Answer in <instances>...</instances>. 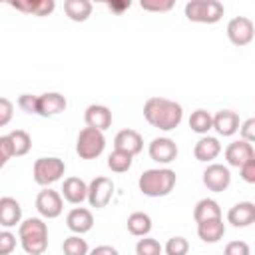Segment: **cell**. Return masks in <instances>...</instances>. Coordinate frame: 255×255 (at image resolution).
I'll return each instance as SVG.
<instances>
[{"instance_id":"16","label":"cell","mask_w":255,"mask_h":255,"mask_svg":"<svg viewBox=\"0 0 255 255\" xmlns=\"http://www.w3.org/2000/svg\"><path fill=\"white\" fill-rule=\"evenodd\" d=\"M114 149L126 151L129 155H137L143 149V137L135 129H129V128L128 129H122L114 137Z\"/></svg>"},{"instance_id":"4","label":"cell","mask_w":255,"mask_h":255,"mask_svg":"<svg viewBox=\"0 0 255 255\" xmlns=\"http://www.w3.org/2000/svg\"><path fill=\"white\" fill-rule=\"evenodd\" d=\"M185 18L197 24H215L223 18L225 6L219 0H189L183 8Z\"/></svg>"},{"instance_id":"26","label":"cell","mask_w":255,"mask_h":255,"mask_svg":"<svg viewBox=\"0 0 255 255\" xmlns=\"http://www.w3.org/2000/svg\"><path fill=\"white\" fill-rule=\"evenodd\" d=\"M128 231L133 235V237H147L149 231H151V217L143 211H133L129 217H128Z\"/></svg>"},{"instance_id":"40","label":"cell","mask_w":255,"mask_h":255,"mask_svg":"<svg viewBox=\"0 0 255 255\" xmlns=\"http://www.w3.org/2000/svg\"><path fill=\"white\" fill-rule=\"evenodd\" d=\"M239 171H241V179H243L245 183H255V159L243 163V165L239 167Z\"/></svg>"},{"instance_id":"23","label":"cell","mask_w":255,"mask_h":255,"mask_svg":"<svg viewBox=\"0 0 255 255\" xmlns=\"http://www.w3.org/2000/svg\"><path fill=\"white\" fill-rule=\"evenodd\" d=\"M10 6L18 12H24V14L48 16L54 12L56 2L54 0H26V2H10Z\"/></svg>"},{"instance_id":"14","label":"cell","mask_w":255,"mask_h":255,"mask_svg":"<svg viewBox=\"0 0 255 255\" xmlns=\"http://www.w3.org/2000/svg\"><path fill=\"white\" fill-rule=\"evenodd\" d=\"M251 159H255L253 143H247L243 139H237V141H231L225 147V161L231 167H241L243 163H247Z\"/></svg>"},{"instance_id":"15","label":"cell","mask_w":255,"mask_h":255,"mask_svg":"<svg viewBox=\"0 0 255 255\" xmlns=\"http://www.w3.org/2000/svg\"><path fill=\"white\" fill-rule=\"evenodd\" d=\"M211 118H213L211 129H215L219 135L231 137L233 133L239 131L241 122H239V114H237V112H233V110H219V112H217L215 116H211Z\"/></svg>"},{"instance_id":"34","label":"cell","mask_w":255,"mask_h":255,"mask_svg":"<svg viewBox=\"0 0 255 255\" xmlns=\"http://www.w3.org/2000/svg\"><path fill=\"white\" fill-rule=\"evenodd\" d=\"M16 249V235L10 229L0 231V255H10Z\"/></svg>"},{"instance_id":"5","label":"cell","mask_w":255,"mask_h":255,"mask_svg":"<svg viewBox=\"0 0 255 255\" xmlns=\"http://www.w3.org/2000/svg\"><path fill=\"white\" fill-rule=\"evenodd\" d=\"M106 149V137L104 131H98L94 128H84L78 133L76 139V153L82 159H96Z\"/></svg>"},{"instance_id":"3","label":"cell","mask_w":255,"mask_h":255,"mask_svg":"<svg viewBox=\"0 0 255 255\" xmlns=\"http://www.w3.org/2000/svg\"><path fill=\"white\" fill-rule=\"evenodd\" d=\"M175 181H177V175H175L173 169H169V167H153V169H145L139 175L137 187L147 197H165L175 187Z\"/></svg>"},{"instance_id":"18","label":"cell","mask_w":255,"mask_h":255,"mask_svg":"<svg viewBox=\"0 0 255 255\" xmlns=\"http://www.w3.org/2000/svg\"><path fill=\"white\" fill-rule=\"evenodd\" d=\"M227 221L233 227H249L255 221V203L253 201H239L227 211Z\"/></svg>"},{"instance_id":"2","label":"cell","mask_w":255,"mask_h":255,"mask_svg":"<svg viewBox=\"0 0 255 255\" xmlns=\"http://www.w3.org/2000/svg\"><path fill=\"white\" fill-rule=\"evenodd\" d=\"M18 239L28 255H42L48 249V225L42 217H28L18 225Z\"/></svg>"},{"instance_id":"12","label":"cell","mask_w":255,"mask_h":255,"mask_svg":"<svg viewBox=\"0 0 255 255\" xmlns=\"http://www.w3.org/2000/svg\"><path fill=\"white\" fill-rule=\"evenodd\" d=\"M68 102L60 92H46L36 98V114L42 118H52V116L62 114Z\"/></svg>"},{"instance_id":"33","label":"cell","mask_w":255,"mask_h":255,"mask_svg":"<svg viewBox=\"0 0 255 255\" xmlns=\"http://www.w3.org/2000/svg\"><path fill=\"white\" fill-rule=\"evenodd\" d=\"M173 0H141L139 6L147 12H169L173 8Z\"/></svg>"},{"instance_id":"10","label":"cell","mask_w":255,"mask_h":255,"mask_svg":"<svg viewBox=\"0 0 255 255\" xmlns=\"http://www.w3.org/2000/svg\"><path fill=\"white\" fill-rule=\"evenodd\" d=\"M203 185L209 189V191H215V193H221L229 187L231 183V171L227 165L223 163H209L203 171Z\"/></svg>"},{"instance_id":"7","label":"cell","mask_w":255,"mask_h":255,"mask_svg":"<svg viewBox=\"0 0 255 255\" xmlns=\"http://www.w3.org/2000/svg\"><path fill=\"white\" fill-rule=\"evenodd\" d=\"M112 195H114V181L110 177L98 175L88 183V197L86 199L92 207H96V209L106 207L112 201Z\"/></svg>"},{"instance_id":"6","label":"cell","mask_w":255,"mask_h":255,"mask_svg":"<svg viewBox=\"0 0 255 255\" xmlns=\"http://www.w3.org/2000/svg\"><path fill=\"white\" fill-rule=\"evenodd\" d=\"M64 171H66V163L60 157H38L34 161V167H32L34 181L38 185H44V187L62 179Z\"/></svg>"},{"instance_id":"37","label":"cell","mask_w":255,"mask_h":255,"mask_svg":"<svg viewBox=\"0 0 255 255\" xmlns=\"http://www.w3.org/2000/svg\"><path fill=\"white\" fill-rule=\"evenodd\" d=\"M239 133H241V139H243V141L253 143V141H255V118L245 120V122L239 126Z\"/></svg>"},{"instance_id":"24","label":"cell","mask_w":255,"mask_h":255,"mask_svg":"<svg viewBox=\"0 0 255 255\" xmlns=\"http://www.w3.org/2000/svg\"><path fill=\"white\" fill-rule=\"evenodd\" d=\"M221 217V207L215 199L211 197H203L195 203L193 207V219L195 223H201V221H209V219H219Z\"/></svg>"},{"instance_id":"38","label":"cell","mask_w":255,"mask_h":255,"mask_svg":"<svg viewBox=\"0 0 255 255\" xmlns=\"http://www.w3.org/2000/svg\"><path fill=\"white\" fill-rule=\"evenodd\" d=\"M10 157H14L10 139H8V135H0V167H4Z\"/></svg>"},{"instance_id":"25","label":"cell","mask_w":255,"mask_h":255,"mask_svg":"<svg viewBox=\"0 0 255 255\" xmlns=\"http://www.w3.org/2000/svg\"><path fill=\"white\" fill-rule=\"evenodd\" d=\"M92 8L94 6L90 0H66L64 2V12L74 22H86L92 16Z\"/></svg>"},{"instance_id":"41","label":"cell","mask_w":255,"mask_h":255,"mask_svg":"<svg viewBox=\"0 0 255 255\" xmlns=\"http://www.w3.org/2000/svg\"><path fill=\"white\" fill-rule=\"evenodd\" d=\"M88 255H120V253H118V249L112 247V245H98V247H94Z\"/></svg>"},{"instance_id":"36","label":"cell","mask_w":255,"mask_h":255,"mask_svg":"<svg viewBox=\"0 0 255 255\" xmlns=\"http://www.w3.org/2000/svg\"><path fill=\"white\" fill-rule=\"evenodd\" d=\"M14 116V104L8 98H0V128L8 126Z\"/></svg>"},{"instance_id":"29","label":"cell","mask_w":255,"mask_h":255,"mask_svg":"<svg viewBox=\"0 0 255 255\" xmlns=\"http://www.w3.org/2000/svg\"><path fill=\"white\" fill-rule=\"evenodd\" d=\"M131 161H133V155L126 153V151H120V149H114L110 155H108V167L114 171V173H124L131 167Z\"/></svg>"},{"instance_id":"30","label":"cell","mask_w":255,"mask_h":255,"mask_svg":"<svg viewBox=\"0 0 255 255\" xmlns=\"http://www.w3.org/2000/svg\"><path fill=\"white\" fill-rule=\"evenodd\" d=\"M62 251H64V255H88L90 247H88L86 239H82V235H70L64 239Z\"/></svg>"},{"instance_id":"1","label":"cell","mask_w":255,"mask_h":255,"mask_svg":"<svg viewBox=\"0 0 255 255\" xmlns=\"http://www.w3.org/2000/svg\"><path fill=\"white\" fill-rule=\"evenodd\" d=\"M143 118L149 126H153L161 131H171L181 124L183 108H181V104H177L173 100L151 96L143 104Z\"/></svg>"},{"instance_id":"42","label":"cell","mask_w":255,"mask_h":255,"mask_svg":"<svg viewBox=\"0 0 255 255\" xmlns=\"http://www.w3.org/2000/svg\"><path fill=\"white\" fill-rule=\"evenodd\" d=\"M110 10H124V8H129V2H122V4H108Z\"/></svg>"},{"instance_id":"20","label":"cell","mask_w":255,"mask_h":255,"mask_svg":"<svg viewBox=\"0 0 255 255\" xmlns=\"http://www.w3.org/2000/svg\"><path fill=\"white\" fill-rule=\"evenodd\" d=\"M219 153H221V143H219V139L213 137V135H201V137L197 139V143L193 145V155H195V159H197V161H203V163L213 161Z\"/></svg>"},{"instance_id":"9","label":"cell","mask_w":255,"mask_h":255,"mask_svg":"<svg viewBox=\"0 0 255 255\" xmlns=\"http://www.w3.org/2000/svg\"><path fill=\"white\" fill-rule=\"evenodd\" d=\"M147 153H149V157H151L155 163L167 165V163L175 161L179 149H177V143H175L171 137H165V135H163V137H153V139L149 141Z\"/></svg>"},{"instance_id":"19","label":"cell","mask_w":255,"mask_h":255,"mask_svg":"<svg viewBox=\"0 0 255 255\" xmlns=\"http://www.w3.org/2000/svg\"><path fill=\"white\" fill-rule=\"evenodd\" d=\"M20 221H22V207H20V203L14 197H10V195L0 197V225L10 229V227L20 225Z\"/></svg>"},{"instance_id":"39","label":"cell","mask_w":255,"mask_h":255,"mask_svg":"<svg viewBox=\"0 0 255 255\" xmlns=\"http://www.w3.org/2000/svg\"><path fill=\"white\" fill-rule=\"evenodd\" d=\"M36 98H38V96L22 94V96L18 98V108L24 110L26 114H36Z\"/></svg>"},{"instance_id":"32","label":"cell","mask_w":255,"mask_h":255,"mask_svg":"<svg viewBox=\"0 0 255 255\" xmlns=\"http://www.w3.org/2000/svg\"><path fill=\"white\" fill-rule=\"evenodd\" d=\"M165 255H187L189 253V243L185 237L181 235H175V237H169L165 247H163Z\"/></svg>"},{"instance_id":"21","label":"cell","mask_w":255,"mask_h":255,"mask_svg":"<svg viewBox=\"0 0 255 255\" xmlns=\"http://www.w3.org/2000/svg\"><path fill=\"white\" fill-rule=\"evenodd\" d=\"M62 197L68 203L80 205L88 197V183L82 177H66L62 185Z\"/></svg>"},{"instance_id":"31","label":"cell","mask_w":255,"mask_h":255,"mask_svg":"<svg viewBox=\"0 0 255 255\" xmlns=\"http://www.w3.org/2000/svg\"><path fill=\"white\" fill-rule=\"evenodd\" d=\"M163 247L153 237H141L135 243V255H161Z\"/></svg>"},{"instance_id":"28","label":"cell","mask_w":255,"mask_h":255,"mask_svg":"<svg viewBox=\"0 0 255 255\" xmlns=\"http://www.w3.org/2000/svg\"><path fill=\"white\" fill-rule=\"evenodd\" d=\"M211 126H213V118H211V114L207 110H195V112H191V116H189V128H191V131L201 133V135H207V131L211 129Z\"/></svg>"},{"instance_id":"27","label":"cell","mask_w":255,"mask_h":255,"mask_svg":"<svg viewBox=\"0 0 255 255\" xmlns=\"http://www.w3.org/2000/svg\"><path fill=\"white\" fill-rule=\"evenodd\" d=\"M8 139H10V145H12V151H14L16 157L26 155L30 151V147H32V137L24 129H12L8 133Z\"/></svg>"},{"instance_id":"13","label":"cell","mask_w":255,"mask_h":255,"mask_svg":"<svg viewBox=\"0 0 255 255\" xmlns=\"http://www.w3.org/2000/svg\"><path fill=\"white\" fill-rule=\"evenodd\" d=\"M84 122H86V128L106 131L112 126V110L104 104H90L84 112Z\"/></svg>"},{"instance_id":"11","label":"cell","mask_w":255,"mask_h":255,"mask_svg":"<svg viewBox=\"0 0 255 255\" xmlns=\"http://www.w3.org/2000/svg\"><path fill=\"white\" fill-rule=\"evenodd\" d=\"M36 209L44 219H54L62 213L64 209V199L58 191L44 187L38 195H36Z\"/></svg>"},{"instance_id":"22","label":"cell","mask_w":255,"mask_h":255,"mask_svg":"<svg viewBox=\"0 0 255 255\" xmlns=\"http://www.w3.org/2000/svg\"><path fill=\"white\" fill-rule=\"evenodd\" d=\"M197 235L203 243H217L223 239L225 235V223L223 219H209V221H201L197 223Z\"/></svg>"},{"instance_id":"35","label":"cell","mask_w":255,"mask_h":255,"mask_svg":"<svg viewBox=\"0 0 255 255\" xmlns=\"http://www.w3.org/2000/svg\"><path fill=\"white\" fill-rule=\"evenodd\" d=\"M223 255H251V247L241 241V239H235V241H229L223 249Z\"/></svg>"},{"instance_id":"17","label":"cell","mask_w":255,"mask_h":255,"mask_svg":"<svg viewBox=\"0 0 255 255\" xmlns=\"http://www.w3.org/2000/svg\"><path fill=\"white\" fill-rule=\"evenodd\" d=\"M66 225L74 235H84L94 227V215L86 207H74L66 215Z\"/></svg>"},{"instance_id":"8","label":"cell","mask_w":255,"mask_h":255,"mask_svg":"<svg viewBox=\"0 0 255 255\" xmlns=\"http://www.w3.org/2000/svg\"><path fill=\"white\" fill-rule=\"evenodd\" d=\"M255 36V26H253V20L247 18V16H235L229 20L227 24V38L233 46H247L251 44Z\"/></svg>"}]
</instances>
